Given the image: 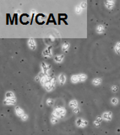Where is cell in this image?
Wrapping results in <instances>:
<instances>
[{
	"label": "cell",
	"instance_id": "6da1fadb",
	"mask_svg": "<svg viewBox=\"0 0 120 135\" xmlns=\"http://www.w3.org/2000/svg\"><path fill=\"white\" fill-rule=\"evenodd\" d=\"M41 85L43 86L46 91L51 92L55 89L56 84V77L51 75H47L41 79Z\"/></svg>",
	"mask_w": 120,
	"mask_h": 135
},
{
	"label": "cell",
	"instance_id": "7a4b0ae2",
	"mask_svg": "<svg viewBox=\"0 0 120 135\" xmlns=\"http://www.w3.org/2000/svg\"><path fill=\"white\" fill-rule=\"evenodd\" d=\"M66 114V110L63 107H56L53 110L52 115L57 117L58 119H62L65 116Z\"/></svg>",
	"mask_w": 120,
	"mask_h": 135
},
{
	"label": "cell",
	"instance_id": "3957f363",
	"mask_svg": "<svg viewBox=\"0 0 120 135\" xmlns=\"http://www.w3.org/2000/svg\"><path fill=\"white\" fill-rule=\"evenodd\" d=\"M75 124L77 127L80 128H86L88 125L89 122L87 120L83 119L82 118H77L75 121Z\"/></svg>",
	"mask_w": 120,
	"mask_h": 135
},
{
	"label": "cell",
	"instance_id": "277c9868",
	"mask_svg": "<svg viewBox=\"0 0 120 135\" xmlns=\"http://www.w3.org/2000/svg\"><path fill=\"white\" fill-rule=\"evenodd\" d=\"M42 55L45 58H51L53 57V47L50 46L47 47L44 50V51L42 52Z\"/></svg>",
	"mask_w": 120,
	"mask_h": 135
},
{
	"label": "cell",
	"instance_id": "5b68a950",
	"mask_svg": "<svg viewBox=\"0 0 120 135\" xmlns=\"http://www.w3.org/2000/svg\"><path fill=\"white\" fill-rule=\"evenodd\" d=\"M41 68L42 72H44L46 74L49 75V72H50V71L51 69V66L50 65H48V64H47L44 62H42L41 63Z\"/></svg>",
	"mask_w": 120,
	"mask_h": 135
},
{
	"label": "cell",
	"instance_id": "8992f818",
	"mask_svg": "<svg viewBox=\"0 0 120 135\" xmlns=\"http://www.w3.org/2000/svg\"><path fill=\"white\" fill-rule=\"evenodd\" d=\"M101 116L103 118V120L107 121V122H110V121L112 120V119H113V113L111 111L104 112Z\"/></svg>",
	"mask_w": 120,
	"mask_h": 135
},
{
	"label": "cell",
	"instance_id": "52a82bcc",
	"mask_svg": "<svg viewBox=\"0 0 120 135\" xmlns=\"http://www.w3.org/2000/svg\"><path fill=\"white\" fill-rule=\"evenodd\" d=\"M115 1L114 0H106L104 1V5L108 10H112L115 6Z\"/></svg>",
	"mask_w": 120,
	"mask_h": 135
},
{
	"label": "cell",
	"instance_id": "ba28073f",
	"mask_svg": "<svg viewBox=\"0 0 120 135\" xmlns=\"http://www.w3.org/2000/svg\"><path fill=\"white\" fill-rule=\"evenodd\" d=\"M28 46H29V49L32 50H36L37 48V45H36V42H35L34 38H29L28 40Z\"/></svg>",
	"mask_w": 120,
	"mask_h": 135
},
{
	"label": "cell",
	"instance_id": "9c48e42d",
	"mask_svg": "<svg viewBox=\"0 0 120 135\" xmlns=\"http://www.w3.org/2000/svg\"><path fill=\"white\" fill-rule=\"evenodd\" d=\"M17 103V98H5L3 101V104L5 105H14Z\"/></svg>",
	"mask_w": 120,
	"mask_h": 135
},
{
	"label": "cell",
	"instance_id": "30bf717a",
	"mask_svg": "<svg viewBox=\"0 0 120 135\" xmlns=\"http://www.w3.org/2000/svg\"><path fill=\"white\" fill-rule=\"evenodd\" d=\"M14 110H15V113H16V115L18 116V117H22L23 115L25 113L24 110L20 107L19 106H16L15 108H14Z\"/></svg>",
	"mask_w": 120,
	"mask_h": 135
},
{
	"label": "cell",
	"instance_id": "8fae6325",
	"mask_svg": "<svg viewBox=\"0 0 120 135\" xmlns=\"http://www.w3.org/2000/svg\"><path fill=\"white\" fill-rule=\"evenodd\" d=\"M58 82L61 86H63L66 82V76L65 74H60L58 77Z\"/></svg>",
	"mask_w": 120,
	"mask_h": 135
},
{
	"label": "cell",
	"instance_id": "7c38bea8",
	"mask_svg": "<svg viewBox=\"0 0 120 135\" xmlns=\"http://www.w3.org/2000/svg\"><path fill=\"white\" fill-rule=\"evenodd\" d=\"M65 59V55L64 54H59V55H56L55 56V57L53 58V60L56 63H61Z\"/></svg>",
	"mask_w": 120,
	"mask_h": 135
},
{
	"label": "cell",
	"instance_id": "4fadbf2b",
	"mask_svg": "<svg viewBox=\"0 0 120 135\" xmlns=\"http://www.w3.org/2000/svg\"><path fill=\"white\" fill-rule=\"evenodd\" d=\"M103 121V118L101 116H98L95 119V120L93 122V124L95 127L98 128L101 126V122Z\"/></svg>",
	"mask_w": 120,
	"mask_h": 135
},
{
	"label": "cell",
	"instance_id": "5bb4252c",
	"mask_svg": "<svg viewBox=\"0 0 120 135\" xmlns=\"http://www.w3.org/2000/svg\"><path fill=\"white\" fill-rule=\"evenodd\" d=\"M69 49H70V43L67 41L64 42L63 44L62 45V51L63 53H67Z\"/></svg>",
	"mask_w": 120,
	"mask_h": 135
},
{
	"label": "cell",
	"instance_id": "9a60e30c",
	"mask_svg": "<svg viewBox=\"0 0 120 135\" xmlns=\"http://www.w3.org/2000/svg\"><path fill=\"white\" fill-rule=\"evenodd\" d=\"M101 83H102V79H101V78H100V77L94 78V79L92 80V85H94V86H100V85L101 84Z\"/></svg>",
	"mask_w": 120,
	"mask_h": 135
},
{
	"label": "cell",
	"instance_id": "2e32d148",
	"mask_svg": "<svg viewBox=\"0 0 120 135\" xmlns=\"http://www.w3.org/2000/svg\"><path fill=\"white\" fill-rule=\"evenodd\" d=\"M68 105H69V107L71 108L74 109V108H76V107H78V102H77V101L76 100V99H72V100L70 101Z\"/></svg>",
	"mask_w": 120,
	"mask_h": 135
},
{
	"label": "cell",
	"instance_id": "e0dca14e",
	"mask_svg": "<svg viewBox=\"0 0 120 135\" xmlns=\"http://www.w3.org/2000/svg\"><path fill=\"white\" fill-rule=\"evenodd\" d=\"M104 31H105V27L103 25L99 24L96 27V32L98 34H102L104 32Z\"/></svg>",
	"mask_w": 120,
	"mask_h": 135
},
{
	"label": "cell",
	"instance_id": "ac0fdd59",
	"mask_svg": "<svg viewBox=\"0 0 120 135\" xmlns=\"http://www.w3.org/2000/svg\"><path fill=\"white\" fill-rule=\"evenodd\" d=\"M71 81L72 83H80L79 82V77H78V74H74L71 77Z\"/></svg>",
	"mask_w": 120,
	"mask_h": 135
},
{
	"label": "cell",
	"instance_id": "d6986e66",
	"mask_svg": "<svg viewBox=\"0 0 120 135\" xmlns=\"http://www.w3.org/2000/svg\"><path fill=\"white\" fill-rule=\"evenodd\" d=\"M78 77H79V82L80 83H83L84 81H86L87 80V75L85 74H78Z\"/></svg>",
	"mask_w": 120,
	"mask_h": 135
},
{
	"label": "cell",
	"instance_id": "ffe728a7",
	"mask_svg": "<svg viewBox=\"0 0 120 135\" xmlns=\"http://www.w3.org/2000/svg\"><path fill=\"white\" fill-rule=\"evenodd\" d=\"M114 51L117 55H120V41H117L114 46Z\"/></svg>",
	"mask_w": 120,
	"mask_h": 135
},
{
	"label": "cell",
	"instance_id": "44dd1931",
	"mask_svg": "<svg viewBox=\"0 0 120 135\" xmlns=\"http://www.w3.org/2000/svg\"><path fill=\"white\" fill-rule=\"evenodd\" d=\"M16 98V97L13 92L8 91L5 93V98Z\"/></svg>",
	"mask_w": 120,
	"mask_h": 135
},
{
	"label": "cell",
	"instance_id": "7402d4cb",
	"mask_svg": "<svg viewBox=\"0 0 120 135\" xmlns=\"http://www.w3.org/2000/svg\"><path fill=\"white\" fill-rule=\"evenodd\" d=\"M50 122L53 124V125H56L59 122V119L57 117H56L55 116L53 115H51V117H50Z\"/></svg>",
	"mask_w": 120,
	"mask_h": 135
},
{
	"label": "cell",
	"instance_id": "603a6c76",
	"mask_svg": "<svg viewBox=\"0 0 120 135\" xmlns=\"http://www.w3.org/2000/svg\"><path fill=\"white\" fill-rule=\"evenodd\" d=\"M110 102H111V104H112L113 105L116 106V105H118V104H119V99H118L117 98L113 97V98H112L110 99Z\"/></svg>",
	"mask_w": 120,
	"mask_h": 135
},
{
	"label": "cell",
	"instance_id": "cb8c5ba5",
	"mask_svg": "<svg viewBox=\"0 0 120 135\" xmlns=\"http://www.w3.org/2000/svg\"><path fill=\"white\" fill-rule=\"evenodd\" d=\"M46 104L49 107H52V106L54 105V100L52 98H48L47 100V101H46Z\"/></svg>",
	"mask_w": 120,
	"mask_h": 135
},
{
	"label": "cell",
	"instance_id": "d4e9b609",
	"mask_svg": "<svg viewBox=\"0 0 120 135\" xmlns=\"http://www.w3.org/2000/svg\"><path fill=\"white\" fill-rule=\"evenodd\" d=\"M82 11H83V9H82V8L80 7V5H77L75 7V12H76V14H80L82 13Z\"/></svg>",
	"mask_w": 120,
	"mask_h": 135
},
{
	"label": "cell",
	"instance_id": "484cf974",
	"mask_svg": "<svg viewBox=\"0 0 120 135\" xmlns=\"http://www.w3.org/2000/svg\"><path fill=\"white\" fill-rule=\"evenodd\" d=\"M112 92H113V93H116V92L119 91V86H116V85H113V86H112L110 88Z\"/></svg>",
	"mask_w": 120,
	"mask_h": 135
},
{
	"label": "cell",
	"instance_id": "4316f807",
	"mask_svg": "<svg viewBox=\"0 0 120 135\" xmlns=\"http://www.w3.org/2000/svg\"><path fill=\"white\" fill-rule=\"evenodd\" d=\"M80 7L82 8V9L83 10V9H86V7H87V3H86V2L83 1V2H82L80 4Z\"/></svg>",
	"mask_w": 120,
	"mask_h": 135
},
{
	"label": "cell",
	"instance_id": "83f0119b",
	"mask_svg": "<svg viewBox=\"0 0 120 135\" xmlns=\"http://www.w3.org/2000/svg\"><path fill=\"white\" fill-rule=\"evenodd\" d=\"M20 119L22 121H23V122H26V121H27L28 119H29V116H28V114H26V113H24V114L23 115V116Z\"/></svg>",
	"mask_w": 120,
	"mask_h": 135
},
{
	"label": "cell",
	"instance_id": "f1b7e54d",
	"mask_svg": "<svg viewBox=\"0 0 120 135\" xmlns=\"http://www.w3.org/2000/svg\"><path fill=\"white\" fill-rule=\"evenodd\" d=\"M80 112V109L79 107H77L73 109V113H74V114H78Z\"/></svg>",
	"mask_w": 120,
	"mask_h": 135
}]
</instances>
